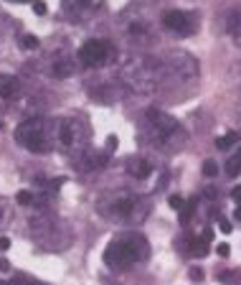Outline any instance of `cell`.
I'll use <instances>...</instances> for the list:
<instances>
[{
	"instance_id": "cell-1",
	"label": "cell",
	"mask_w": 241,
	"mask_h": 285,
	"mask_svg": "<svg viewBox=\"0 0 241 285\" xmlns=\"http://www.w3.org/2000/svg\"><path fill=\"white\" fill-rule=\"evenodd\" d=\"M165 82H175L170 61L158 56H132L122 67V84H127L132 92H155Z\"/></svg>"
},
{
	"instance_id": "cell-2",
	"label": "cell",
	"mask_w": 241,
	"mask_h": 285,
	"mask_svg": "<svg viewBox=\"0 0 241 285\" xmlns=\"http://www.w3.org/2000/svg\"><path fill=\"white\" fill-rule=\"evenodd\" d=\"M142 138L147 140V145H152L155 150L163 153H175L181 150L188 140V133L183 130V125L170 117L163 109L150 107L145 112V125H142Z\"/></svg>"
},
{
	"instance_id": "cell-3",
	"label": "cell",
	"mask_w": 241,
	"mask_h": 285,
	"mask_svg": "<svg viewBox=\"0 0 241 285\" xmlns=\"http://www.w3.org/2000/svg\"><path fill=\"white\" fill-rule=\"evenodd\" d=\"M97 211L115 224H142L150 214V204L145 196L132 191H109L97 201Z\"/></svg>"
},
{
	"instance_id": "cell-4",
	"label": "cell",
	"mask_w": 241,
	"mask_h": 285,
	"mask_svg": "<svg viewBox=\"0 0 241 285\" xmlns=\"http://www.w3.org/2000/svg\"><path fill=\"white\" fill-rule=\"evenodd\" d=\"M147 255H150V245H147L145 234H140V232H122V234H117L112 242L107 245L104 262L112 270H127V268L137 265V262L147 260Z\"/></svg>"
},
{
	"instance_id": "cell-5",
	"label": "cell",
	"mask_w": 241,
	"mask_h": 285,
	"mask_svg": "<svg viewBox=\"0 0 241 285\" xmlns=\"http://www.w3.org/2000/svg\"><path fill=\"white\" fill-rule=\"evenodd\" d=\"M56 130H59V120H49V117H28L15 127V140L31 153H49L54 150L56 140Z\"/></svg>"
},
{
	"instance_id": "cell-6",
	"label": "cell",
	"mask_w": 241,
	"mask_h": 285,
	"mask_svg": "<svg viewBox=\"0 0 241 285\" xmlns=\"http://www.w3.org/2000/svg\"><path fill=\"white\" fill-rule=\"evenodd\" d=\"M79 61L86 69H102L107 64L117 61V46L107 38H92L79 49Z\"/></svg>"
},
{
	"instance_id": "cell-7",
	"label": "cell",
	"mask_w": 241,
	"mask_h": 285,
	"mask_svg": "<svg viewBox=\"0 0 241 285\" xmlns=\"http://www.w3.org/2000/svg\"><path fill=\"white\" fill-rule=\"evenodd\" d=\"M31 229H33V237L38 239L43 247H49V250H63V247H69V242L59 239V232H69V229L63 227L59 219H54V216H38V219H33Z\"/></svg>"
},
{
	"instance_id": "cell-8",
	"label": "cell",
	"mask_w": 241,
	"mask_h": 285,
	"mask_svg": "<svg viewBox=\"0 0 241 285\" xmlns=\"http://www.w3.org/2000/svg\"><path fill=\"white\" fill-rule=\"evenodd\" d=\"M56 140L63 150H71V148H81L86 140V127L81 120L76 117H63L59 120V130H56Z\"/></svg>"
},
{
	"instance_id": "cell-9",
	"label": "cell",
	"mask_w": 241,
	"mask_h": 285,
	"mask_svg": "<svg viewBox=\"0 0 241 285\" xmlns=\"http://www.w3.org/2000/svg\"><path fill=\"white\" fill-rule=\"evenodd\" d=\"M163 26L175 36H193L198 31V15L188 10H165L163 13Z\"/></svg>"
},
{
	"instance_id": "cell-10",
	"label": "cell",
	"mask_w": 241,
	"mask_h": 285,
	"mask_svg": "<svg viewBox=\"0 0 241 285\" xmlns=\"http://www.w3.org/2000/svg\"><path fill=\"white\" fill-rule=\"evenodd\" d=\"M104 5V0H61V8L71 23H86Z\"/></svg>"
},
{
	"instance_id": "cell-11",
	"label": "cell",
	"mask_w": 241,
	"mask_h": 285,
	"mask_svg": "<svg viewBox=\"0 0 241 285\" xmlns=\"http://www.w3.org/2000/svg\"><path fill=\"white\" fill-rule=\"evenodd\" d=\"M107 163V156L104 153H97L92 148H81L76 156H74V168L76 171H84V173H89V171H97Z\"/></svg>"
},
{
	"instance_id": "cell-12",
	"label": "cell",
	"mask_w": 241,
	"mask_h": 285,
	"mask_svg": "<svg viewBox=\"0 0 241 285\" xmlns=\"http://www.w3.org/2000/svg\"><path fill=\"white\" fill-rule=\"evenodd\" d=\"M20 95V82L10 74H0V104H8Z\"/></svg>"
},
{
	"instance_id": "cell-13",
	"label": "cell",
	"mask_w": 241,
	"mask_h": 285,
	"mask_svg": "<svg viewBox=\"0 0 241 285\" xmlns=\"http://www.w3.org/2000/svg\"><path fill=\"white\" fill-rule=\"evenodd\" d=\"M127 173L132 179H137V181H145L150 173H152V166L145 161V158H129L127 161Z\"/></svg>"
},
{
	"instance_id": "cell-14",
	"label": "cell",
	"mask_w": 241,
	"mask_h": 285,
	"mask_svg": "<svg viewBox=\"0 0 241 285\" xmlns=\"http://www.w3.org/2000/svg\"><path fill=\"white\" fill-rule=\"evenodd\" d=\"M226 31H229V36L234 38V43H236V46H241V5H239L236 10H231V13H229Z\"/></svg>"
},
{
	"instance_id": "cell-15",
	"label": "cell",
	"mask_w": 241,
	"mask_h": 285,
	"mask_svg": "<svg viewBox=\"0 0 241 285\" xmlns=\"http://www.w3.org/2000/svg\"><path fill=\"white\" fill-rule=\"evenodd\" d=\"M71 72H74V61L66 56V54H61V56H56L54 59V67H51V74L56 77V79H63V77H71Z\"/></svg>"
},
{
	"instance_id": "cell-16",
	"label": "cell",
	"mask_w": 241,
	"mask_h": 285,
	"mask_svg": "<svg viewBox=\"0 0 241 285\" xmlns=\"http://www.w3.org/2000/svg\"><path fill=\"white\" fill-rule=\"evenodd\" d=\"M208 245L211 242H206V239L201 237H188V255H193V257H206L208 255Z\"/></svg>"
},
{
	"instance_id": "cell-17",
	"label": "cell",
	"mask_w": 241,
	"mask_h": 285,
	"mask_svg": "<svg viewBox=\"0 0 241 285\" xmlns=\"http://www.w3.org/2000/svg\"><path fill=\"white\" fill-rule=\"evenodd\" d=\"M129 38H135V41H142V38H147V26H145V20H132V23H129Z\"/></svg>"
},
{
	"instance_id": "cell-18",
	"label": "cell",
	"mask_w": 241,
	"mask_h": 285,
	"mask_svg": "<svg viewBox=\"0 0 241 285\" xmlns=\"http://www.w3.org/2000/svg\"><path fill=\"white\" fill-rule=\"evenodd\" d=\"M239 140H241L239 133H226V135H221V138L216 140V148H218V150H229V148H231L234 143H239Z\"/></svg>"
},
{
	"instance_id": "cell-19",
	"label": "cell",
	"mask_w": 241,
	"mask_h": 285,
	"mask_svg": "<svg viewBox=\"0 0 241 285\" xmlns=\"http://www.w3.org/2000/svg\"><path fill=\"white\" fill-rule=\"evenodd\" d=\"M226 176H231V179L241 176V158H239V156H234V158L226 163Z\"/></svg>"
},
{
	"instance_id": "cell-20",
	"label": "cell",
	"mask_w": 241,
	"mask_h": 285,
	"mask_svg": "<svg viewBox=\"0 0 241 285\" xmlns=\"http://www.w3.org/2000/svg\"><path fill=\"white\" fill-rule=\"evenodd\" d=\"M195 204H198V199L188 201V204L181 209V224H188V222H190V216H193V211H195Z\"/></svg>"
},
{
	"instance_id": "cell-21",
	"label": "cell",
	"mask_w": 241,
	"mask_h": 285,
	"mask_svg": "<svg viewBox=\"0 0 241 285\" xmlns=\"http://www.w3.org/2000/svg\"><path fill=\"white\" fill-rule=\"evenodd\" d=\"M33 201H36V196L31 191H18L15 193V204H20V206H31Z\"/></svg>"
},
{
	"instance_id": "cell-22",
	"label": "cell",
	"mask_w": 241,
	"mask_h": 285,
	"mask_svg": "<svg viewBox=\"0 0 241 285\" xmlns=\"http://www.w3.org/2000/svg\"><path fill=\"white\" fill-rule=\"evenodd\" d=\"M20 46H23L26 51H33V49H38V38L33 33H26L23 38H20Z\"/></svg>"
},
{
	"instance_id": "cell-23",
	"label": "cell",
	"mask_w": 241,
	"mask_h": 285,
	"mask_svg": "<svg viewBox=\"0 0 241 285\" xmlns=\"http://www.w3.org/2000/svg\"><path fill=\"white\" fill-rule=\"evenodd\" d=\"M203 176H206V179L218 176V163H216V161H206V163H203Z\"/></svg>"
},
{
	"instance_id": "cell-24",
	"label": "cell",
	"mask_w": 241,
	"mask_h": 285,
	"mask_svg": "<svg viewBox=\"0 0 241 285\" xmlns=\"http://www.w3.org/2000/svg\"><path fill=\"white\" fill-rule=\"evenodd\" d=\"M168 204H170V209H175V211H181V209L185 206V201H183V196H178V193H173L170 199H168Z\"/></svg>"
},
{
	"instance_id": "cell-25",
	"label": "cell",
	"mask_w": 241,
	"mask_h": 285,
	"mask_svg": "<svg viewBox=\"0 0 241 285\" xmlns=\"http://www.w3.org/2000/svg\"><path fill=\"white\" fill-rule=\"evenodd\" d=\"M188 278H190L193 283H201V280H203V270H201V268H190V270H188Z\"/></svg>"
},
{
	"instance_id": "cell-26",
	"label": "cell",
	"mask_w": 241,
	"mask_h": 285,
	"mask_svg": "<svg viewBox=\"0 0 241 285\" xmlns=\"http://www.w3.org/2000/svg\"><path fill=\"white\" fill-rule=\"evenodd\" d=\"M218 280H224V283H229V280H241V273H218Z\"/></svg>"
},
{
	"instance_id": "cell-27",
	"label": "cell",
	"mask_w": 241,
	"mask_h": 285,
	"mask_svg": "<svg viewBox=\"0 0 241 285\" xmlns=\"http://www.w3.org/2000/svg\"><path fill=\"white\" fill-rule=\"evenodd\" d=\"M218 229H221L224 234H229L231 232V222H229V219H224V216H218Z\"/></svg>"
},
{
	"instance_id": "cell-28",
	"label": "cell",
	"mask_w": 241,
	"mask_h": 285,
	"mask_svg": "<svg viewBox=\"0 0 241 285\" xmlns=\"http://www.w3.org/2000/svg\"><path fill=\"white\" fill-rule=\"evenodd\" d=\"M33 13H36V15H43V13H46V3H41V0H33Z\"/></svg>"
},
{
	"instance_id": "cell-29",
	"label": "cell",
	"mask_w": 241,
	"mask_h": 285,
	"mask_svg": "<svg viewBox=\"0 0 241 285\" xmlns=\"http://www.w3.org/2000/svg\"><path fill=\"white\" fill-rule=\"evenodd\" d=\"M231 199L236 201V206H241V186H236V189L231 191Z\"/></svg>"
},
{
	"instance_id": "cell-30",
	"label": "cell",
	"mask_w": 241,
	"mask_h": 285,
	"mask_svg": "<svg viewBox=\"0 0 241 285\" xmlns=\"http://www.w3.org/2000/svg\"><path fill=\"white\" fill-rule=\"evenodd\" d=\"M229 252H231V247H229L226 242H221V245H218V255H221V257H229Z\"/></svg>"
},
{
	"instance_id": "cell-31",
	"label": "cell",
	"mask_w": 241,
	"mask_h": 285,
	"mask_svg": "<svg viewBox=\"0 0 241 285\" xmlns=\"http://www.w3.org/2000/svg\"><path fill=\"white\" fill-rule=\"evenodd\" d=\"M201 237H203V239H206V242H211V239H213V229H211V227H206V229H203V234H201Z\"/></svg>"
},
{
	"instance_id": "cell-32",
	"label": "cell",
	"mask_w": 241,
	"mask_h": 285,
	"mask_svg": "<svg viewBox=\"0 0 241 285\" xmlns=\"http://www.w3.org/2000/svg\"><path fill=\"white\" fill-rule=\"evenodd\" d=\"M107 148H109V150H115V148H117V138H115V135H109V138H107Z\"/></svg>"
},
{
	"instance_id": "cell-33",
	"label": "cell",
	"mask_w": 241,
	"mask_h": 285,
	"mask_svg": "<svg viewBox=\"0 0 241 285\" xmlns=\"http://www.w3.org/2000/svg\"><path fill=\"white\" fill-rule=\"evenodd\" d=\"M3 222H5V204L0 199V227H3Z\"/></svg>"
},
{
	"instance_id": "cell-34",
	"label": "cell",
	"mask_w": 241,
	"mask_h": 285,
	"mask_svg": "<svg viewBox=\"0 0 241 285\" xmlns=\"http://www.w3.org/2000/svg\"><path fill=\"white\" fill-rule=\"evenodd\" d=\"M10 247V239L8 237H0V250H8Z\"/></svg>"
},
{
	"instance_id": "cell-35",
	"label": "cell",
	"mask_w": 241,
	"mask_h": 285,
	"mask_svg": "<svg viewBox=\"0 0 241 285\" xmlns=\"http://www.w3.org/2000/svg\"><path fill=\"white\" fill-rule=\"evenodd\" d=\"M0 270L8 273V270H10V262H8V260H0Z\"/></svg>"
},
{
	"instance_id": "cell-36",
	"label": "cell",
	"mask_w": 241,
	"mask_h": 285,
	"mask_svg": "<svg viewBox=\"0 0 241 285\" xmlns=\"http://www.w3.org/2000/svg\"><path fill=\"white\" fill-rule=\"evenodd\" d=\"M234 219H236V222H241V206H236V211H234Z\"/></svg>"
},
{
	"instance_id": "cell-37",
	"label": "cell",
	"mask_w": 241,
	"mask_h": 285,
	"mask_svg": "<svg viewBox=\"0 0 241 285\" xmlns=\"http://www.w3.org/2000/svg\"><path fill=\"white\" fill-rule=\"evenodd\" d=\"M8 285H23V280H13V283H8Z\"/></svg>"
},
{
	"instance_id": "cell-38",
	"label": "cell",
	"mask_w": 241,
	"mask_h": 285,
	"mask_svg": "<svg viewBox=\"0 0 241 285\" xmlns=\"http://www.w3.org/2000/svg\"><path fill=\"white\" fill-rule=\"evenodd\" d=\"M10 3H31V0H10Z\"/></svg>"
},
{
	"instance_id": "cell-39",
	"label": "cell",
	"mask_w": 241,
	"mask_h": 285,
	"mask_svg": "<svg viewBox=\"0 0 241 285\" xmlns=\"http://www.w3.org/2000/svg\"><path fill=\"white\" fill-rule=\"evenodd\" d=\"M0 285H8V283H5V280H0Z\"/></svg>"
},
{
	"instance_id": "cell-40",
	"label": "cell",
	"mask_w": 241,
	"mask_h": 285,
	"mask_svg": "<svg viewBox=\"0 0 241 285\" xmlns=\"http://www.w3.org/2000/svg\"><path fill=\"white\" fill-rule=\"evenodd\" d=\"M239 158H241V148H239Z\"/></svg>"
},
{
	"instance_id": "cell-41",
	"label": "cell",
	"mask_w": 241,
	"mask_h": 285,
	"mask_svg": "<svg viewBox=\"0 0 241 285\" xmlns=\"http://www.w3.org/2000/svg\"><path fill=\"white\" fill-rule=\"evenodd\" d=\"M0 130H3V122H0Z\"/></svg>"
}]
</instances>
